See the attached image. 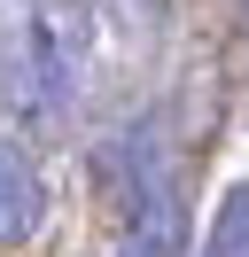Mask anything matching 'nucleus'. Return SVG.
Instances as JSON below:
<instances>
[{
    "mask_svg": "<svg viewBox=\"0 0 249 257\" xmlns=\"http://www.w3.org/2000/svg\"><path fill=\"white\" fill-rule=\"evenodd\" d=\"M93 55V16L78 0H31L24 16L0 32V101L24 125H55L86 86Z\"/></svg>",
    "mask_w": 249,
    "mask_h": 257,
    "instance_id": "1",
    "label": "nucleus"
},
{
    "mask_svg": "<svg viewBox=\"0 0 249 257\" xmlns=\"http://www.w3.org/2000/svg\"><path fill=\"white\" fill-rule=\"evenodd\" d=\"M101 172H109V179L125 172L117 257H187V187H179V172H164V164L148 172V156L125 164V148H109Z\"/></svg>",
    "mask_w": 249,
    "mask_h": 257,
    "instance_id": "2",
    "label": "nucleus"
},
{
    "mask_svg": "<svg viewBox=\"0 0 249 257\" xmlns=\"http://www.w3.org/2000/svg\"><path fill=\"white\" fill-rule=\"evenodd\" d=\"M47 226V172L16 133H0V249H24Z\"/></svg>",
    "mask_w": 249,
    "mask_h": 257,
    "instance_id": "3",
    "label": "nucleus"
},
{
    "mask_svg": "<svg viewBox=\"0 0 249 257\" xmlns=\"http://www.w3.org/2000/svg\"><path fill=\"white\" fill-rule=\"evenodd\" d=\"M195 257H249V179H233L210 210V234H202Z\"/></svg>",
    "mask_w": 249,
    "mask_h": 257,
    "instance_id": "4",
    "label": "nucleus"
}]
</instances>
